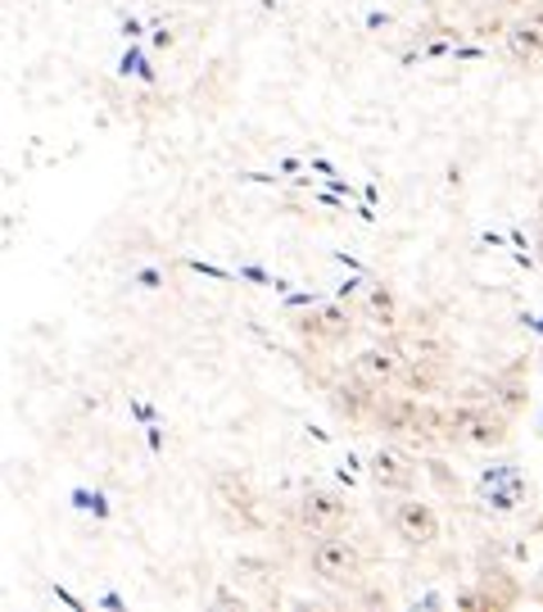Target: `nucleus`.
Wrapping results in <instances>:
<instances>
[{
	"label": "nucleus",
	"instance_id": "9",
	"mask_svg": "<svg viewBox=\"0 0 543 612\" xmlns=\"http://www.w3.org/2000/svg\"><path fill=\"white\" fill-rule=\"evenodd\" d=\"M508 51H512L516 64L543 60V19H539V14H534V19H516V23L508 28Z\"/></svg>",
	"mask_w": 543,
	"mask_h": 612
},
{
	"label": "nucleus",
	"instance_id": "7",
	"mask_svg": "<svg viewBox=\"0 0 543 612\" xmlns=\"http://www.w3.org/2000/svg\"><path fill=\"white\" fill-rule=\"evenodd\" d=\"M213 504L222 508V517H231L236 527H259V508H254V490L236 473H218L213 477Z\"/></svg>",
	"mask_w": 543,
	"mask_h": 612
},
{
	"label": "nucleus",
	"instance_id": "1",
	"mask_svg": "<svg viewBox=\"0 0 543 612\" xmlns=\"http://www.w3.org/2000/svg\"><path fill=\"white\" fill-rule=\"evenodd\" d=\"M376 422H380V432L399 436V440H417V445H435L439 432L449 427V422H443L435 408H426L417 400H404V395L376 404Z\"/></svg>",
	"mask_w": 543,
	"mask_h": 612
},
{
	"label": "nucleus",
	"instance_id": "6",
	"mask_svg": "<svg viewBox=\"0 0 543 612\" xmlns=\"http://www.w3.org/2000/svg\"><path fill=\"white\" fill-rule=\"evenodd\" d=\"M394 536H399L404 544H417V549H426V544H435L439 540V517H435V508L430 504H421V499H404V504H394Z\"/></svg>",
	"mask_w": 543,
	"mask_h": 612
},
{
	"label": "nucleus",
	"instance_id": "5",
	"mask_svg": "<svg viewBox=\"0 0 543 612\" xmlns=\"http://www.w3.org/2000/svg\"><path fill=\"white\" fill-rule=\"evenodd\" d=\"M344 517H349V504H344L335 490H309L300 499V527L313 536H340Z\"/></svg>",
	"mask_w": 543,
	"mask_h": 612
},
{
	"label": "nucleus",
	"instance_id": "12",
	"mask_svg": "<svg viewBox=\"0 0 543 612\" xmlns=\"http://www.w3.org/2000/svg\"><path fill=\"white\" fill-rule=\"evenodd\" d=\"M335 408L349 413V417H363L367 408H376V404H372V386H367V382H340V386H335Z\"/></svg>",
	"mask_w": 543,
	"mask_h": 612
},
{
	"label": "nucleus",
	"instance_id": "13",
	"mask_svg": "<svg viewBox=\"0 0 543 612\" xmlns=\"http://www.w3.org/2000/svg\"><path fill=\"white\" fill-rule=\"evenodd\" d=\"M367 318L372 322H394V295L385 291V287H367Z\"/></svg>",
	"mask_w": 543,
	"mask_h": 612
},
{
	"label": "nucleus",
	"instance_id": "3",
	"mask_svg": "<svg viewBox=\"0 0 543 612\" xmlns=\"http://www.w3.org/2000/svg\"><path fill=\"white\" fill-rule=\"evenodd\" d=\"M313 572L326 585H354L363 577V553L340 536H322V544L313 549Z\"/></svg>",
	"mask_w": 543,
	"mask_h": 612
},
{
	"label": "nucleus",
	"instance_id": "8",
	"mask_svg": "<svg viewBox=\"0 0 543 612\" xmlns=\"http://www.w3.org/2000/svg\"><path fill=\"white\" fill-rule=\"evenodd\" d=\"M372 477L380 490H413L417 473H413V458L399 449H376L372 454Z\"/></svg>",
	"mask_w": 543,
	"mask_h": 612
},
{
	"label": "nucleus",
	"instance_id": "2",
	"mask_svg": "<svg viewBox=\"0 0 543 612\" xmlns=\"http://www.w3.org/2000/svg\"><path fill=\"white\" fill-rule=\"evenodd\" d=\"M476 495H480V504L489 512H516L525 504V473L516 463H493V467L480 473Z\"/></svg>",
	"mask_w": 543,
	"mask_h": 612
},
{
	"label": "nucleus",
	"instance_id": "15",
	"mask_svg": "<svg viewBox=\"0 0 543 612\" xmlns=\"http://www.w3.org/2000/svg\"><path fill=\"white\" fill-rule=\"evenodd\" d=\"M539 259H543V237H539Z\"/></svg>",
	"mask_w": 543,
	"mask_h": 612
},
{
	"label": "nucleus",
	"instance_id": "14",
	"mask_svg": "<svg viewBox=\"0 0 543 612\" xmlns=\"http://www.w3.org/2000/svg\"><path fill=\"white\" fill-rule=\"evenodd\" d=\"M499 6H521V0H499Z\"/></svg>",
	"mask_w": 543,
	"mask_h": 612
},
{
	"label": "nucleus",
	"instance_id": "10",
	"mask_svg": "<svg viewBox=\"0 0 543 612\" xmlns=\"http://www.w3.org/2000/svg\"><path fill=\"white\" fill-rule=\"evenodd\" d=\"M354 376H358V382H367L372 391H385L394 376H399V359H394L389 350H363L354 359Z\"/></svg>",
	"mask_w": 543,
	"mask_h": 612
},
{
	"label": "nucleus",
	"instance_id": "11",
	"mask_svg": "<svg viewBox=\"0 0 543 612\" xmlns=\"http://www.w3.org/2000/svg\"><path fill=\"white\" fill-rule=\"evenodd\" d=\"M300 326H304L309 336H317V341H340L344 332H349V313H340V309H317V313H309Z\"/></svg>",
	"mask_w": 543,
	"mask_h": 612
},
{
	"label": "nucleus",
	"instance_id": "4",
	"mask_svg": "<svg viewBox=\"0 0 543 612\" xmlns=\"http://www.w3.org/2000/svg\"><path fill=\"white\" fill-rule=\"evenodd\" d=\"M449 436L462 445H476V449H493L508 440V417L493 408H462L449 417Z\"/></svg>",
	"mask_w": 543,
	"mask_h": 612
}]
</instances>
